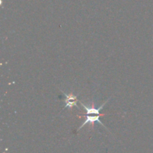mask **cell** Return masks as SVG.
Listing matches in <instances>:
<instances>
[{"instance_id": "cell-1", "label": "cell", "mask_w": 153, "mask_h": 153, "mask_svg": "<svg viewBox=\"0 0 153 153\" xmlns=\"http://www.w3.org/2000/svg\"><path fill=\"white\" fill-rule=\"evenodd\" d=\"M99 123L100 124L101 126H102L103 127H105V126L104 124L102 123L100 121V114H94V116H91V115H88L86 117V120H85V121L83 122V123L81 125V126L79 128V130H80L81 128H83L85 126H86L87 124H91V125H92V127H94V123Z\"/></svg>"}, {"instance_id": "cell-2", "label": "cell", "mask_w": 153, "mask_h": 153, "mask_svg": "<svg viewBox=\"0 0 153 153\" xmlns=\"http://www.w3.org/2000/svg\"><path fill=\"white\" fill-rule=\"evenodd\" d=\"M65 95V108H72L73 106H77V97L73 94H64Z\"/></svg>"}]
</instances>
